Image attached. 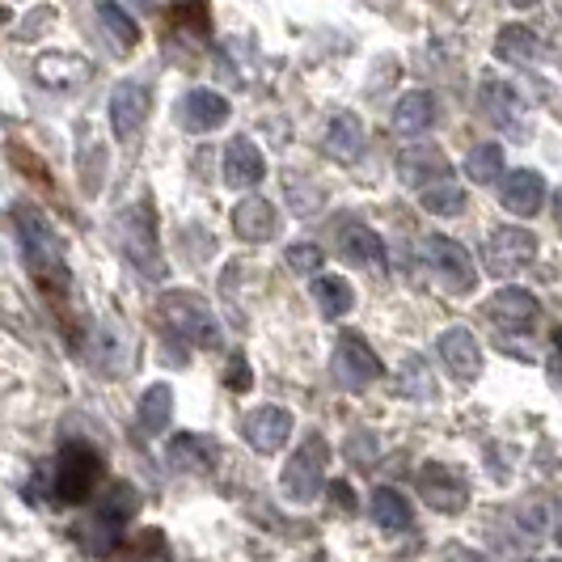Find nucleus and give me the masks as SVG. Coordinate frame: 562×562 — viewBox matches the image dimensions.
Wrapping results in <instances>:
<instances>
[{"label": "nucleus", "mask_w": 562, "mask_h": 562, "mask_svg": "<svg viewBox=\"0 0 562 562\" xmlns=\"http://www.w3.org/2000/svg\"><path fill=\"white\" fill-rule=\"evenodd\" d=\"M13 225L22 237V250H26L30 276L47 288V296H64L68 292V262H64V246L52 233V225L43 221V212L34 203H13Z\"/></svg>", "instance_id": "obj_1"}, {"label": "nucleus", "mask_w": 562, "mask_h": 562, "mask_svg": "<svg viewBox=\"0 0 562 562\" xmlns=\"http://www.w3.org/2000/svg\"><path fill=\"white\" fill-rule=\"evenodd\" d=\"M136 512H140V495H136V486H132V482H114L111 495L85 516L81 525L72 529V537H77V546H81L85 554H93V559L114 554Z\"/></svg>", "instance_id": "obj_2"}, {"label": "nucleus", "mask_w": 562, "mask_h": 562, "mask_svg": "<svg viewBox=\"0 0 562 562\" xmlns=\"http://www.w3.org/2000/svg\"><path fill=\"white\" fill-rule=\"evenodd\" d=\"M114 237H119L127 262L140 271L144 280H161V276H166L161 233H157V216H153V203H148V199H140L136 207H127V212L114 221Z\"/></svg>", "instance_id": "obj_3"}, {"label": "nucleus", "mask_w": 562, "mask_h": 562, "mask_svg": "<svg viewBox=\"0 0 562 562\" xmlns=\"http://www.w3.org/2000/svg\"><path fill=\"white\" fill-rule=\"evenodd\" d=\"M98 479H102V452L93 449L89 440H81V436L64 440V449L56 457V504H89L93 491H98Z\"/></svg>", "instance_id": "obj_4"}, {"label": "nucleus", "mask_w": 562, "mask_h": 562, "mask_svg": "<svg viewBox=\"0 0 562 562\" xmlns=\"http://www.w3.org/2000/svg\"><path fill=\"white\" fill-rule=\"evenodd\" d=\"M161 317L169 322V335L191 342V347H203V351H216L221 347V322L212 317V310L199 301L195 292H169L161 301Z\"/></svg>", "instance_id": "obj_5"}, {"label": "nucleus", "mask_w": 562, "mask_h": 562, "mask_svg": "<svg viewBox=\"0 0 562 562\" xmlns=\"http://www.w3.org/2000/svg\"><path fill=\"white\" fill-rule=\"evenodd\" d=\"M326 465H330V449H326V440L310 431L305 436V445L292 452V461L283 465V495L292 499V504H310L322 495V486H326Z\"/></svg>", "instance_id": "obj_6"}, {"label": "nucleus", "mask_w": 562, "mask_h": 562, "mask_svg": "<svg viewBox=\"0 0 562 562\" xmlns=\"http://www.w3.org/2000/svg\"><path fill=\"white\" fill-rule=\"evenodd\" d=\"M81 356L89 360V368L98 372V376H123L132 360H136V347H132V338L123 326H114V322H93L81 338Z\"/></svg>", "instance_id": "obj_7"}, {"label": "nucleus", "mask_w": 562, "mask_h": 562, "mask_svg": "<svg viewBox=\"0 0 562 562\" xmlns=\"http://www.w3.org/2000/svg\"><path fill=\"white\" fill-rule=\"evenodd\" d=\"M423 262L440 280V288H449V292H470L479 283V271H474L470 254H465V246H457L452 237H427L423 241Z\"/></svg>", "instance_id": "obj_8"}, {"label": "nucleus", "mask_w": 562, "mask_h": 562, "mask_svg": "<svg viewBox=\"0 0 562 562\" xmlns=\"http://www.w3.org/2000/svg\"><path fill=\"white\" fill-rule=\"evenodd\" d=\"M537 258V237L529 228H495L491 241H486V267L499 276V280H512L520 271H529Z\"/></svg>", "instance_id": "obj_9"}, {"label": "nucleus", "mask_w": 562, "mask_h": 562, "mask_svg": "<svg viewBox=\"0 0 562 562\" xmlns=\"http://www.w3.org/2000/svg\"><path fill=\"white\" fill-rule=\"evenodd\" d=\"M419 499H427V507H436V512H445V516H457L465 499H470V486H465V474L461 470H452L445 461H427L419 470Z\"/></svg>", "instance_id": "obj_10"}, {"label": "nucleus", "mask_w": 562, "mask_h": 562, "mask_svg": "<svg viewBox=\"0 0 562 562\" xmlns=\"http://www.w3.org/2000/svg\"><path fill=\"white\" fill-rule=\"evenodd\" d=\"M148 111H153V93H148V85L144 81L114 85L106 114H111V127H114V136H119V144H132L136 136H140Z\"/></svg>", "instance_id": "obj_11"}, {"label": "nucleus", "mask_w": 562, "mask_h": 562, "mask_svg": "<svg viewBox=\"0 0 562 562\" xmlns=\"http://www.w3.org/2000/svg\"><path fill=\"white\" fill-rule=\"evenodd\" d=\"M385 368L376 360V351L368 347L360 335H338L335 342V376L338 385H347V390H364L372 385L376 376H381Z\"/></svg>", "instance_id": "obj_12"}, {"label": "nucleus", "mask_w": 562, "mask_h": 562, "mask_svg": "<svg viewBox=\"0 0 562 562\" xmlns=\"http://www.w3.org/2000/svg\"><path fill=\"white\" fill-rule=\"evenodd\" d=\"M241 436H246V445L254 452H262V457H271V452H280L288 445V436H292V415L283 411V406H258L250 411L246 419H241Z\"/></svg>", "instance_id": "obj_13"}, {"label": "nucleus", "mask_w": 562, "mask_h": 562, "mask_svg": "<svg viewBox=\"0 0 562 562\" xmlns=\"http://www.w3.org/2000/svg\"><path fill=\"white\" fill-rule=\"evenodd\" d=\"M335 241L342 262L351 267H368V271H385V241L360 221H342V228H335Z\"/></svg>", "instance_id": "obj_14"}, {"label": "nucleus", "mask_w": 562, "mask_h": 562, "mask_svg": "<svg viewBox=\"0 0 562 562\" xmlns=\"http://www.w3.org/2000/svg\"><path fill=\"white\" fill-rule=\"evenodd\" d=\"M262 173H267V161H262V153H258V144L250 136H233L225 144V182L233 191H250L262 182Z\"/></svg>", "instance_id": "obj_15"}, {"label": "nucleus", "mask_w": 562, "mask_h": 562, "mask_svg": "<svg viewBox=\"0 0 562 562\" xmlns=\"http://www.w3.org/2000/svg\"><path fill=\"white\" fill-rule=\"evenodd\" d=\"M499 203L512 216H537L546 207V182L533 169H512L499 182Z\"/></svg>", "instance_id": "obj_16"}, {"label": "nucleus", "mask_w": 562, "mask_h": 562, "mask_svg": "<svg viewBox=\"0 0 562 562\" xmlns=\"http://www.w3.org/2000/svg\"><path fill=\"white\" fill-rule=\"evenodd\" d=\"M93 77V64L77 52H47V56L34 59V81L47 85V89H72Z\"/></svg>", "instance_id": "obj_17"}, {"label": "nucleus", "mask_w": 562, "mask_h": 562, "mask_svg": "<svg viewBox=\"0 0 562 562\" xmlns=\"http://www.w3.org/2000/svg\"><path fill=\"white\" fill-rule=\"evenodd\" d=\"M233 228H237V237L241 241H271L276 237V228H280V212L271 207V199L262 195H246L237 207H233Z\"/></svg>", "instance_id": "obj_18"}, {"label": "nucleus", "mask_w": 562, "mask_h": 562, "mask_svg": "<svg viewBox=\"0 0 562 562\" xmlns=\"http://www.w3.org/2000/svg\"><path fill=\"white\" fill-rule=\"evenodd\" d=\"M440 360H445V368H449L457 381H474L482 372L479 342H474L470 330H461V326H452V330L440 335Z\"/></svg>", "instance_id": "obj_19"}, {"label": "nucleus", "mask_w": 562, "mask_h": 562, "mask_svg": "<svg viewBox=\"0 0 562 562\" xmlns=\"http://www.w3.org/2000/svg\"><path fill=\"white\" fill-rule=\"evenodd\" d=\"M486 313H491L499 326H507V330H525V326H533L537 322V296H529L525 288L504 283V288L486 301Z\"/></svg>", "instance_id": "obj_20"}, {"label": "nucleus", "mask_w": 562, "mask_h": 562, "mask_svg": "<svg viewBox=\"0 0 562 562\" xmlns=\"http://www.w3.org/2000/svg\"><path fill=\"white\" fill-rule=\"evenodd\" d=\"M182 123H187V132H212V127H225L228 123L225 93H216V89H191V93H187V102H182Z\"/></svg>", "instance_id": "obj_21"}, {"label": "nucleus", "mask_w": 562, "mask_h": 562, "mask_svg": "<svg viewBox=\"0 0 562 562\" xmlns=\"http://www.w3.org/2000/svg\"><path fill=\"white\" fill-rule=\"evenodd\" d=\"M482 111L491 114L499 127H512L520 140H525V119H520V98H516V89L504 81H495V77H486L482 81Z\"/></svg>", "instance_id": "obj_22"}, {"label": "nucleus", "mask_w": 562, "mask_h": 562, "mask_svg": "<svg viewBox=\"0 0 562 562\" xmlns=\"http://www.w3.org/2000/svg\"><path fill=\"white\" fill-rule=\"evenodd\" d=\"M449 166H445V153L440 148H431V144H423V148H406L402 157H397V178L406 182V187H427V182H436V178H445Z\"/></svg>", "instance_id": "obj_23"}, {"label": "nucleus", "mask_w": 562, "mask_h": 562, "mask_svg": "<svg viewBox=\"0 0 562 562\" xmlns=\"http://www.w3.org/2000/svg\"><path fill=\"white\" fill-rule=\"evenodd\" d=\"M436 123V98L427 89H411L402 93L394 106V132L397 136H423Z\"/></svg>", "instance_id": "obj_24"}, {"label": "nucleus", "mask_w": 562, "mask_h": 562, "mask_svg": "<svg viewBox=\"0 0 562 562\" xmlns=\"http://www.w3.org/2000/svg\"><path fill=\"white\" fill-rule=\"evenodd\" d=\"M326 157H338V161H360V153H364V127H360V119L351 111H342L330 119V127H326Z\"/></svg>", "instance_id": "obj_25"}, {"label": "nucleus", "mask_w": 562, "mask_h": 562, "mask_svg": "<svg viewBox=\"0 0 562 562\" xmlns=\"http://www.w3.org/2000/svg\"><path fill=\"white\" fill-rule=\"evenodd\" d=\"M166 457H169V465H178V470H187V474H203V470H212L216 445H212V440H203V436L182 431V436H173V440H169Z\"/></svg>", "instance_id": "obj_26"}, {"label": "nucleus", "mask_w": 562, "mask_h": 562, "mask_svg": "<svg viewBox=\"0 0 562 562\" xmlns=\"http://www.w3.org/2000/svg\"><path fill=\"white\" fill-rule=\"evenodd\" d=\"M372 525L385 529V533H402L411 525V504L406 495L394 491V486H376L372 491Z\"/></svg>", "instance_id": "obj_27"}, {"label": "nucleus", "mask_w": 562, "mask_h": 562, "mask_svg": "<svg viewBox=\"0 0 562 562\" xmlns=\"http://www.w3.org/2000/svg\"><path fill=\"white\" fill-rule=\"evenodd\" d=\"M313 301H317V310L326 313V317H347V313L356 310V288L347 280H338V276H317L313 280Z\"/></svg>", "instance_id": "obj_28"}, {"label": "nucleus", "mask_w": 562, "mask_h": 562, "mask_svg": "<svg viewBox=\"0 0 562 562\" xmlns=\"http://www.w3.org/2000/svg\"><path fill=\"white\" fill-rule=\"evenodd\" d=\"M169 415H173V390L169 385H148V394L140 397V423L144 436H161L169 427Z\"/></svg>", "instance_id": "obj_29"}, {"label": "nucleus", "mask_w": 562, "mask_h": 562, "mask_svg": "<svg viewBox=\"0 0 562 562\" xmlns=\"http://www.w3.org/2000/svg\"><path fill=\"white\" fill-rule=\"evenodd\" d=\"M419 203L431 216H457V212H465V191L457 182H449V173H445V178H436V182L423 187Z\"/></svg>", "instance_id": "obj_30"}, {"label": "nucleus", "mask_w": 562, "mask_h": 562, "mask_svg": "<svg viewBox=\"0 0 562 562\" xmlns=\"http://www.w3.org/2000/svg\"><path fill=\"white\" fill-rule=\"evenodd\" d=\"M98 22H102V30L114 38V47H119V52H132V47L140 43V26H136V18H127L114 0H102V4H98Z\"/></svg>", "instance_id": "obj_31"}, {"label": "nucleus", "mask_w": 562, "mask_h": 562, "mask_svg": "<svg viewBox=\"0 0 562 562\" xmlns=\"http://www.w3.org/2000/svg\"><path fill=\"white\" fill-rule=\"evenodd\" d=\"M499 173H504V148H499V144H479V148H470V157H465V178H470L474 187L499 182Z\"/></svg>", "instance_id": "obj_32"}, {"label": "nucleus", "mask_w": 562, "mask_h": 562, "mask_svg": "<svg viewBox=\"0 0 562 562\" xmlns=\"http://www.w3.org/2000/svg\"><path fill=\"white\" fill-rule=\"evenodd\" d=\"M495 56L507 64H533L537 59V34L529 26H504L495 38Z\"/></svg>", "instance_id": "obj_33"}, {"label": "nucleus", "mask_w": 562, "mask_h": 562, "mask_svg": "<svg viewBox=\"0 0 562 562\" xmlns=\"http://www.w3.org/2000/svg\"><path fill=\"white\" fill-rule=\"evenodd\" d=\"M169 22L178 30H187V34H195V38H207V4L203 0H169Z\"/></svg>", "instance_id": "obj_34"}, {"label": "nucleus", "mask_w": 562, "mask_h": 562, "mask_svg": "<svg viewBox=\"0 0 562 562\" xmlns=\"http://www.w3.org/2000/svg\"><path fill=\"white\" fill-rule=\"evenodd\" d=\"M288 267L296 276H317L322 271V250L313 241H296V246H288Z\"/></svg>", "instance_id": "obj_35"}, {"label": "nucleus", "mask_w": 562, "mask_h": 562, "mask_svg": "<svg viewBox=\"0 0 562 562\" xmlns=\"http://www.w3.org/2000/svg\"><path fill=\"white\" fill-rule=\"evenodd\" d=\"M127 554H157V559H169V546L161 541V529H144L132 546H123Z\"/></svg>", "instance_id": "obj_36"}, {"label": "nucleus", "mask_w": 562, "mask_h": 562, "mask_svg": "<svg viewBox=\"0 0 562 562\" xmlns=\"http://www.w3.org/2000/svg\"><path fill=\"white\" fill-rule=\"evenodd\" d=\"M225 385H228V390H250V385H254V376H250V364H246V356H233V360H228Z\"/></svg>", "instance_id": "obj_37"}, {"label": "nucleus", "mask_w": 562, "mask_h": 562, "mask_svg": "<svg viewBox=\"0 0 562 562\" xmlns=\"http://www.w3.org/2000/svg\"><path fill=\"white\" fill-rule=\"evenodd\" d=\"M330 507L342 512V516H351V512H356V491H351L347 482H335V486H330Z\"/></svg>", "instance_id": "obj_38"}, {"label": "nucleus", "mask_w": 562, "mask_h": 562, "mask_svg": "<svg viewBox=\"0 0 562 562\" xmlns=\"http://www.w3.org/2000/svg\"><path fill=\"white\" fill-rule=\"evenodd\" d=\"M550 376H554V385H562V351L554 347V356H550Z\"/></svg>", "instance_id": "obj_39"}, {"label": "nucleus", "mask_w": 562, "mask_h": 562, "mask_svg": "<svg viewBox=\"0 0 562 562\" xmlns=\"http://www.w3.org/2000/svg\"><path fill=\"white\" fill-rule=\"evenodd\" d=\"M554 541H559V550H562V507H559V516H554Z\"/></svg>", "instance_id": "obj_40"}, {"label": "nucleus", "mask_w": 562, "mask_h": 562, "mask_svg": "<svg viewBox=\"0 0 562 562\" xmlns=\"http://www.w3.org/2000/svg\"><path fill=\"white\" fill-rule=\"evenodd\" d=\"M512 4H520V9H529V4H537V0H512Z\"/></svg>", "instance_id": "obj_41"}, {"label": "nucleus", "mask_w": 562, "mask_h": 562, "mask_svg": "<svg viewBox=\"0 0 562 562\" xmlns=\"http://www.w3.org/2000/svg\"><path fill=\"white\" fill-rule=\"evenodd\" d=\"M554 347H559V351H562V330H559V335H554Z\"/></svg>", "instance_id": "obj_42"}, {"label": "nucleus", "mask_w": 562, "mask_h": 562, "mask_svg": "<svg viewBox=\"0 0 562 562\" xmlns=\"http://www.w3.org/2000/svg\"><path fill=\"white\" fill-rule=\"evenodd\" d=\"M559 9H562V0H559Z\"/></svg>", "instance_id": "obj_43"}]
</instances>
